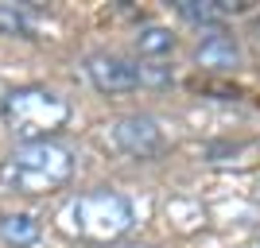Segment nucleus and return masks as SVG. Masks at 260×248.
Wrapping results in <instances>:
<instances>
[{
	"instance_id": "9",
	"label": "nucleus",
	"mask_w": 260,
	"mask_h": 248,
	"mask_svg": "<svg viewBox=\"0 0 260 248\" xmlns=\"http://www.w3.org/2000/svg\"><path fill=\"white\" fill-rule=\"evenodd\" d=\"M175 12L183 16L186 23H194V27H221V20H225V12H221V0H179L175 4Z\"/></svg>"
},
{
	"instance_id": "10",
	"label": "nucleus",
	"mask_w": 260,
	"mask_h": 248,
	"mask_svg": "<svg viewBox=\"0 0 260 248\" xmlns=\"http://www.w3.org/2000/svg\"><path fill=\"white\" fill-rule=\"evenodd\" d=\"M140 78H144V86H171L175 70H171V66H163V62H144Z\"/></svg>"
},
{
	"instance_id": "7",
	"label": "nucleus",
	"mask_w": 260,
	"mask_h": 248,
	"mask_svg": "<svg viewBox=\"0 0 260 248\" xmlns=\"http://www.w3.org/2000/svg\"><path fill=\"white\" fill-rule=\"evenodd\" d=\"M43 237V225L31 214H4L0 217V244L8 248H31Z\"/></svg>"
},
{
	"instance_id": "8",
	"label": "nucleus",
	"mask_w": 260,
	"mask_h": 248,
	"mask_svg": "<svg viewBox=\"0 0 260 248\" xmlns=\"http://www.w3.org/2000/svg\"><path fill=\"white\" fill-rule=\"evenodd\" d=\"M175 47H179L175 31L171 27H159V23L140 27V35H136V51H140V58H148V62H159V58L175 54Z\"/></svg>"
},
{
	"instance_id": "6",
	"label": "nucleus",
	"mask_w": 260,
	"mask_h": 248,
	"mask_svg": "<svg viewBox=\"0 0 260 248\" xmlns=\"http://www.w3.org/2000/svg\"><path fill=\"white\" fill-rule=\"evenodd\" d=\"M194 62L206 66V70H237V66L245 62V51H241V43H237V35H233V31L214 27V31H206L202 39H198Z\"/></svg>"
},
{
	"instance_id": "5",
	"label": "nucleus",
	"mask_w": 260,
	"mask_h": 248,
	"mask_svg": "<svg viewBox=\"0 0 260 248\" xmlns=\"http://www.w3.org/2000/svg\"><path fill=\"white\" fill-rule=\"evenodd\" d=\"M109 140L113 148L132 155V159H148V155H159L163 151V128L155 117H144V113H132V117H120L113 128H109Z\"/></svg>"
},
{
	"instance_id": "4",
	"label": "nucleus",
	"mask_w": 260,
	"mask_h": 248,
	"mask_svg": "<svg viewBox=\"0 0 260 248\" xmlns=\"http://www.w3.org/2000/svg\"><path fill=\"white\" fill-rule=\"evenodd\" d=\"M86 74H89V82H93L101 93H109V97L132 93V89L144 86L140 62H132V58H124V54H113V51H93L86 58Z\"/></svg>"
},
{
	"instance_id": "11",
	"label": "nucleus",
	"mask_w": 260,
	"mask_h": 248,
	"mask_svg": "<svg viewBox=\"0 0 260 248\" xmlns=\"http://www.w3.org/2000/svg\"><path fill=\"white\" fill-rule=\"evenodd\" d=\"M136 248H148V244H136Z\"/></svg>"
},
{
	"instance_id": "1",
	"label": "nucleus",
	"mask_w": 260,
	"mask_h": 248,
	"mask_svg": "<svg viewBox=\"0 0 260 248\" xmlns=\"http://www.w3.org/2000/svg\"><path fill=\"white\" fill-rule=\"evenodd\" d=\"M70 174H74V155L58 140L16 144L12 155L0 163V183L12 194H47L58 190Z\"/></svg>"
},
{
	"instance_id": "2",
	"label": "nucleus",
	"mask_w": 260,
	"mask_h": 248,
	"mask_svg": "<svg viewBox=\"0 0 260 248\" xmlns=\"http://www.w3.org/2000/svg\"><path fill=\"white\" fill-rule=\"evenodd\" d=\"M58 221H62V233H70V237L109 244V240H120L124 233H132L136 209L117 190H89V194H78L66 205Z\"/></svg>"
},
{
	"instance_id": "3",
	"label": "nucleus",
	"mask_w": 260,
	"mask_h": 248,
	"mask_svg": "<svg viewBox=\"0 0 260 248\" xmlns=\"http://www.w3.org/2000/svg\"><path fill=\"white\" fill-rule=\"evenodd\" d=\"M0 117H4V128L12 132L16 144H39V140H51L70 120V101L58 97L54 89L27 86L4 97Z\"/></svg>"
}]
</instances>
